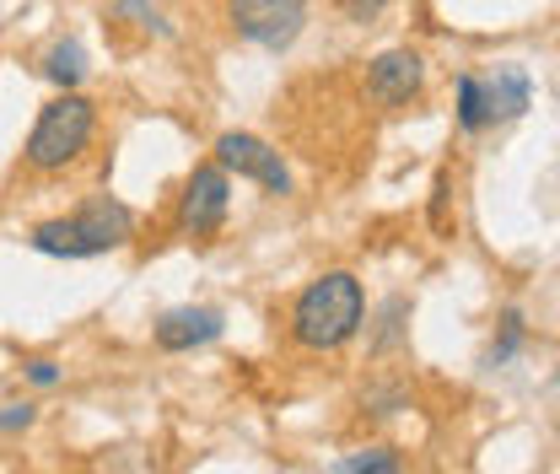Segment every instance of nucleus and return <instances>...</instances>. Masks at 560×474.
<instances>
[{
	"label": "nucleus",
	"mask_w": 560,
	"mask_h": 474,
	"mask_svg": "<svg viewBox=\"0 0 560 474\" xmlns=\"http://www.w3.org/2000/svg\"><path fill=\"white\" fill-rule=\"evenodd\" d=\"M361 313H366L361 280L350 270H329L296 297V308H291V339L302 350H340L361 330Z\"/></svg>",
	"instance_id": "f257e3e1"
},
{
	"label": "nucleus",
	"mask_w": 560,
	"mask_h": 474,
	"mask_svg": "<svg viewBox=\"0 0 560 474\" xmlns=\"http://www.w3.org/2000/svg\"><path fill=\"white\" fill-rule=\"evenodd\" d=\"M130 227H136L130 205H119V200L103 195V200L81 205L75 216H60V221L33 227V248L49 254V259H97V254L125 248V243H130Z\"/></svg>",
	"instance_id": "f03ea898"
},
{
	"label": "nucleus",
	"mask_w": 560,
	"mask_h": 474,
	"mask_svg": "<svg viewBox=\"0 0 560 474\" xmlns=\"http://www.w3.org/2000/svg\"><path fill=\"white\" fill-rule=\"evenodd\" d=\"M92 130H97V103L66 86L55 103L38 108V125L27 136V167L33 173H60V167H70L86 151Z\"/></svg>",
	"instance_id": "7ed1b4c3"
},
{
	"label": "nucleus",
	"mask_w": 560,
	"mask_h": 474,
	"mask_svg": "<svg viewBox=\"0 0 560 474\" xmlns=\"http://www.w3.org/2000/svg\"><path fill=\"white\" fill-rule=\"evenodd\" d=\"M237 38L259 44V49H291L302 22H307V0H226Z\"/></svg>",
	"instance_id": "20e7f679"
},
{
	"label": "nucleus",
	"mask_w": 560,
	"mask_h": 474,
	"mask_svg": "<svg viewBox=\"0 0 560 474\" xmlns=\"http://www.w3.org/2000/svg\"><path fill=\"white\" fill-rule=\"evenodd\" d=\"M215 167H221V173H237V178H254V184H265L270 195H291V173H285L280 151L259 136L226 130V136L215 140Z\"/></svg>",
	"instance_id": "39448f33"
},
{
	"label": "nucleus",
	"mask_w": 560,
	"mask_h": 474,
	"mask_svg": "<svg viewBox=\"0 0 560 474\" xmlns=\"http://www.w3.org/2000/svg\"><path fill=\"white\" fill-rule=\"evenodd\" d=\"M226 205H232V184L221 167H195L189 184H184V200H178V227L189 238H210L221 221H226Z\"/></svg>",
	"instance_id": "423d86ee"
},
{
	"label": "nucleus",
	"mask_w": 560,
	"mask_h": 474,
	"mask_svg": "<svg viewBox=\"0 0 560 474\" xmlns=\"http://www.w3.org/2000/svg\"><path fill=\"white\" fill-rule=\"evenodd\" d=\"M420 81H425V66H420L416 49H388V55H377L372 70H366L372 97H377V103H388V108L410 103V97L420 92Z\"/></svg>",
	"instance_id": "0eeeda50"
},
{
	"label": "nucleus",
	"mask_w": 560,
	"mask_h": 474,
	"mask_svg": "<svg viewBox=\"0 0 560 474\" xmlns=\"http://www.w3.org/2000/svg\"><path fill=\"white\" fill-rule=\"evenodd\" d=\"M475 81H480V76H475ZM528 103H534V76H528L523 66H495L486 81H480V108H486V125L528 114Z\"/></svg>",
	"instance_id": "6e6552de"
},
{
	"label": "nucleus",
	"mask_w": 560,
	"mask_h": 474,
	"mask_svg": "<svg viewBox=\"0 0 560 474\" xmlns=\"http://www.w3.org/2000/svg\"><path fill=\"white\" fill-rule=\"evenodd\" d=\"M215 335H221V313H210V308H173L156 324L162 350H195V345H210Z\"/></svg>",
	"instance_id": "1a4fd4ad"
},
{
	"label": "nucleus",
	"mask_w": 560,
	"mask_h": 474,
	"mask_svg": "<svg viewBox=\"0 0 560 474\" xmlns=\"http://www.w3.org/2000/svg\"><path fill=\"white\" fill-rule=\"evenodd\" d=\"M44 76H49V81H60V86H75V81L86 76V55H81V44H55V49H49V60H44Z\"/></svg>",
	"instance_id": "9d476101"
},
{
	"label": "nucleus",
	"mask_w": 560,
	"mask_h": 474,
	"mask_svg": "<svg viewBox=\"0 0 560 474\" xmlns=\"http://www.w3.org/2000/svg\"><path fill=\"white\" fill-rule=\"evenodd\" d=\"M458 125L464 130H486V108H480V81L458 76Z\"/></svg>",
	"instance_id": "9b49d317"
},
{
	"label": "nucleus",
	"mask_w": 560,
	"mask_h": 474,
	"mask_svg": "<svg viewBox=\"0 0 560 474\" xmlns=\"http://www.w3.org/2000/svg\"><path fill=\"white\" fill-rule=\"evenodd\" d=\"M340 470H346V474H361V470L394 474V470H399V459H394L388 448H361V453H350V459H340Z\"/></svg>",
	"instance_id": "f8f14e48"
},
{
	"label": "nucleus",
	"mask_w": 560,
	"mask_h": 474,
	"mask_svg": "<svg viewBox=\"0 0 560 474\" xmlns=\"http://www.w3.org/2000/svg\"><path fill=\"white\" fill-rule=\"evenodd\" d=\"M27 383L55 389V383H60V361H27Z\"/></svg>",
	"instance_id": "ddd939ff"
},
{
	"label": "nucleus",
	"mask_w": 560,
	"mask_h": 474,
	"mask_svg": "<svg viewBox=\"0 0 560 474\" xmlns=\"http://www.w3.org/2000/svg\"><path fill=\"white\" fill-rule=\"evenodd\" d=\"M33 426V405H0V431H22Z\"/></svg>",
	"instance_id": "4468645a"
},
{
	"label": "nucleus",
	"mask_w": 560,
	"mask_h": 474,
	"mask_svg": "<svg viewBox=\"0 0 560 474\" xmlns=\"http://www.w3.org/2000/svg\"><path fill=\"white\" fill-rule=\"evenodd\" d=\"M340 5H346L350 22H372V16H377V11H383L388 0H340Z\"/></svg>",
	"instance_id": "2eb2a0df"
}]
</instances>
